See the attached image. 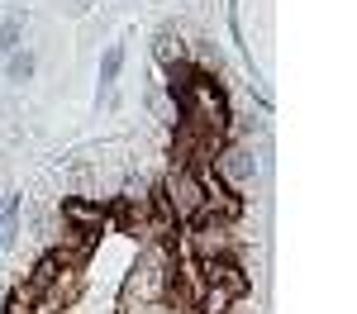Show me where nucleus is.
Listing matches in <instances>:
<instances>
[{"label":"nucleus","instance_id":"9b49d317","mask_svg":"<svg viewBox=\"0 0 357 314\" xmlns=\"http://www.w3.org/2000/svg\"><path fill=\"white\" fill-rule=\"evenodd\" d=\"M20 38H24V19H5L0 24V53H15Z\"/></svg>","mask_w":357,"mask_h":314},{"label":"nucleus","instance_id":"7ed1b4c3","mask_svg":"<svg viewBox=\"0 0 357 314\" xmlns=\"http://www.w3.org/2000/svg\"><path fill=\"white\" fill-rule=\"evenodd\" d=\"M195 281L210 285V290H224V295H234V300H243L248 290H252V276H248V272L229 253H220V257H195Z\"/></svg>","mask_w":357,"mask_h":314},{"label":"nucleus","instance_id":"39448f33","mask_svg":"<svg viewBox=\"0 0 357 314\" xmlns=\"http://www.w3.org/2000/svg\"><path fill=\"white\" fill-rule=\"evenodd\" d=\"M62 219L72 228H91V233H100V228L110 224V214H105V205L91 196H67L62 200Z\"/></svg>","mask_w":357,"mask_h":314},{"label":"nucleus","instance_id":"6e6552de","mask_svg":"<svg viewBox=\"0 0 357 314\" xmlns=\"http://www.w3.org/2000/svg\"><path fill=\"white\" fill-rule=\"evenodd\" d=\"M62 267H67V262H62V253H57V248H53V253H43V257H38V262H33V272H29V285H33L38 295H48Z\"/></svg>","mask_w":357,"mask_h":314},{"label":"nucleus","instance_id":"0eeeda50","mask_svg":"<svg viewBox=\"0 0 357 314\" xmlns=\"http://www.w3.org/2000/svg\"><path fill=\"white\" fill-rule=\"evenodd\" d=\"M200 77H205V72H200V67H195V62H191L186 53H181V57H172V62H167V91H172V100H176L181 91H191V86L200 81Z\"/></svg>","mask_w":357,"mask_h":314},{"label":"nucleus","instance_id":"9d476101","mask_svg":"<svg viewBox=\"0 0 357 314\" xmlns=\"http://www.w3.org/2000/svg\"><path fill=\"white\" fill-rule=\"evenodd\" d=\"M119 67H124V48L114 43V48H105V57H100V86H110L114 77H119Z\"/></svg>","mask_w":357,"mask_h":314},{"label":"nucleus","instance_id":"423d86ee","mask_svg":"<svg viewBox=\"0 0 357 314\" xmlns=\"http://www.w3.org/2000/svg\"><path fill=\"white\" fill-rule=\"evenodd\" d=\"M210 167L220 171L229 186H243V181H252V171H257V162H252V152H243V148H229V152H220Z\"/></svg>","mask_w":357,"mask_h":314},{"label":"nucleus","instance_id":"f03ea898","mask_svg":"<svg viewBox=\"0 0 357 314\" xmlns=\"http://www.w3.org/2000/svg\"><path fill=\"white\" fill-rule=\"evenodd\" d=\"M162 196H167V205H172V214H176V224L191 228L195 210L205 205L200 171H191V167H172V171H167V181H162Z\"/></svg>","mask_w":357,"mask_h":314},{"label":"nucleus","instance_id":"f257e3e1","mask_svg":"<svg viewBox=\"0 0 357 314\" xmlns=\"http://www.w3.org/2000/svg\"><path fill=\"white\" fill-rule=\"evenodd\" d=\"M176 114H181V124H191L200 134L229 143V100H224L220 81L200 77L191 91H181V95H176Z\"/></svg>","mask_w":357,"mask_h":314},{"label":"nucleus","instance_id":"f8f14e48","mask_svg":"<svg viewBox=\"0 0 357 314\" xmlns=\"http://www.w3.org/2000/svg\"><path fill=\"white\" fill-rule=\"evenodd\" d=\"M33 77V53H10V81H29Z\"/></svg>","mask_w":357,"mask_h":314},{"label":"nucleus","instance_id":"1a4fd4ad","mask_svg":"<svg viewBox=\"0 0 357 314\" xmlns=\"http://www.w3.org/2000/svg\"><path fill=\"white\" fill-rule=\"evenodd\" d=\"M5 314H48V305H43V295H38V290L24 281V285H15V290H10Z\"/></svg>","mask_w":357,"mask_h":314},{"label":"nucleus","instance_id":"20e7f679","mask_svg":"<svg viewBox=\"0 0 357 314\" xmlns=\"http://www.w3.org/2000/svg\"><path fill=\"white\" fill-rule=\"evenodd\" d=\"M119 233H134V238H148V196H119L114 205H105Z\"/></svg>","mask_w":357,"mask_h":314},{"label":"nucleus","instance_id":"ddd939ff","mask_svg":"<svg viewBox=\"0 0 357 314\" xmlns=\"http://www.w3.org/2000/svg\"><path fill=\"white\" fill-rule=\"evenodd\" d=\"M172 57H181V48H176V43H172V29H162V33H158V62H172Z\"/></svg>","mask_w":357,"mask_h":314}]
</instances>
